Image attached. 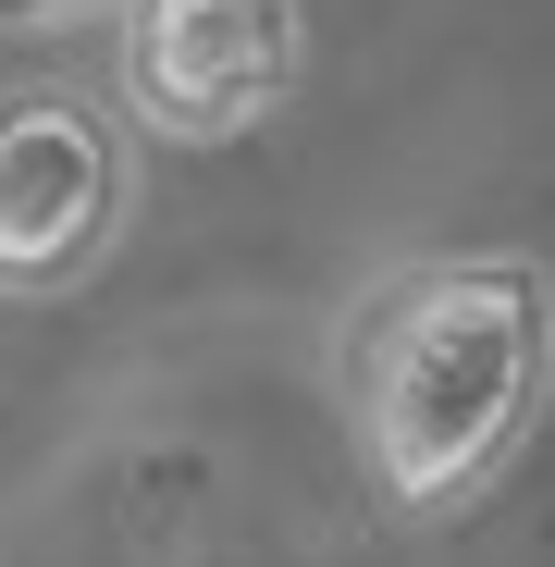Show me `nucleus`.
Returning a JSON list of instances; mask_svg holds the SVG:
<instances>
[{"label": "nucleus", "mask_w": 555, "mask_h": 567, "mask_svg": "<svg viewBox=\"0 0 555 567\" xmlns=\"http://www.w3.org/2000/svg\"><path fill=\"white\" fill-rule=\"evenodd\" d=\"M555 383V284L531 259H420L358 297L346 420L395 518H456Z\"/></svg>", "instance_id": "obj_1"}, {"label": "nucleus", "mask_w": 555, "mask_h": 567, "mask_svg": "<svg viewBox=\"0 0 555 567\" xmlns=\"http://www.w3.org/2000/svg\"><path fill=\"white\" fill-rule=\"evenodd\" d=\"M297 86V0H124V112L173 148H223Z\"/></svg>", "instance_id": "obj_2"}, {"label": "nucleus", "mask_w": 555, "mask_h": 567, "mask_svg": "<svg viewBox=\"0 0 555 567\" xmlns=\"http://www.w3.org/2000/svg\"><path fill=\"white\" fill-rule=\"evenodd\" d=\"M136 210V161L86 100H13L0 112V297H62L112 259Z\"/></svg>", "instance_id": "obj_3"}, {"label": "nucleus", "mask_w": 555, "mask_h": 567, "mask_svg": "<svg viewBox=\"0 0 555 567\" xmlns=\"http://www.w3.org/2000/svg\"><path fill=\"white\" fill-rule=\"evenodd\" d=\"M0 13H74V0H0Z\"/></svg>", "instance_id": "obj_4"}]
</instances>
